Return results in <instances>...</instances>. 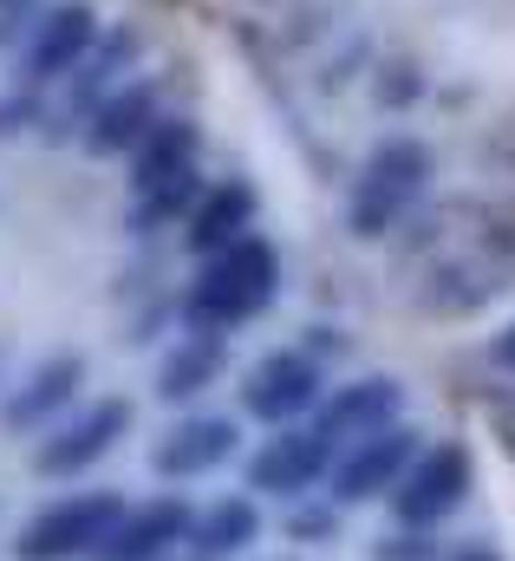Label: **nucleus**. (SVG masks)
<instances>
[{"mask_svg": "<svg viewBox=\"0 0 515 561\" xmlns=\"http://www.w3.org/2000/svg\"><path fill=\"white\" fill-rule=\"evenodd\" d=\"M281 294V249L267 236H242L216 255H203V275L183 294V320L190 333H229L242 320H255Z\"/></svg>", "mask_w": 515, "mask_h": 561, "instance_id": "1", "label": "nucleus"}, {"mask_svg": "<svg viewBox=\"0 0 515 561\" xmlns=\"http://www.w3.org/2000/svg\"><path fill=\"white\" fill-rule=\"evenodd\" d=\"M431 170H437L431 144L386 138L373 157H366V170H359V183H353V196H346V229H353L359 242L391 236V229H398V216H411V209L424 203Z\"/></svg>", "mask_w": 515, "mask_h": 561, "instance_id": "2", "label": "nucleus"}, {"mask_svg": "<svg viewBox=\"0 0 515 561\" xmlns=\"http://www.w3.org/2000/svg\"><path fill=\"white\" fill-rule=\"evenodd\" d=\"M125 516V496L112 490H85V496H59L46 503L20 542H13V561H79V556H99V542L112 536V523Z\"/></svg>", "mask_w": 515, "mask_h": 561, "instance_id": "3", "label": "nucleus"}, {"mask_svg": "<svg viewBox=\"0 0 515 561\" xmlns=\"http://www.w3.org/2000/svg\"><path fill=\"white\" fill-rule=\"evenodd\" d=\"M470 450L464 444H417V457L404 463V477L391 483V516H398V529H437L444 516H457L464 510V496H470Z\"/></svg>", "mask_w": 515, "mask_h": 561, "instance_id": "4", "label": "nucleus"}, {"mask_svg": "<svg viewBox=\"0 0 515 561\" xmlns=\"http://www.w3.org/2000/svg\"><path fill=\"white\" fill-rule=\"evenodd\" d=\"M125 431H130V399H92V405H79L72 419H53L39 431L33 470H39V477H79V470H92L99 457H112Z\"/></svg>", "mask_w": 515, "mask_h": 561, "instance_id": "5", "label": "nucleus"}, {"mask_svg": "<svg viewBox=\"0 0 515 561\" xmlns=\"http://www.w3.org/2000/svg\"><path fill=\"white\" fill-rule=\"evenodd\" d=\"M333 457H340V450H333L313 424H281L242 470H249V490H255V496H287V503H300V496L320 490V477L333 470Z\"/></svg>", "mask_w": 515, "mask_h": 561, "instance_id": "6", "label": "nucleus"}, {"mask_svg": "<svg viewBox=\"0 0 515 561\" xmlns=\"http://www.w3.org/2000/svg\"><path fill=\"white\" fill-rule=\"evenodd\" d=\"M320 392H327V366L313 353H300V346H281V353L255 359V373L242 386V405L261 424H294L320 405Z\"/></svg>", "mask_w": 515, "mask_h": 561, "instance_id": "7", "label": "nucleus"}, {"mask_svg": "<svg viewBox=\"0 0 515 561\" xmlns=\"http://www.w3.org/2000/svg\"><path fill=\"white\" fill-rule=\"evenodd\" d=\"M411 457H417V431H404V424H386V431H373V437L346 444V450L333 457V470H327L333 503H340V510H353V503L391 496V483L404 477V463H411Z\"/></svg>", "mask_w": 515, "mask_h": 561, "instance_id": "8", "label": "nucleus"}, {"mask_svg": "<svg viewBox=\"0 0 515 561\" xmlns=\"http://www.w3.org/2000/svg\"><path fill=\"white\" fill-rule=\"evenodd\" d=\"M92 39H99V13H92L85 0H59V7H46V13L33 20V33H26L20 85H53V79H66V72L85 59Z\"/></svg>", "mask_w": 515, "mask_h": 561, "instance_id": "9", "label": "nucleus"}, {"mask_svg": "<svg viewBox=\"0 0 515 561\" xmlns=\"http://www.w3.org/2000/svg\"><path fill=\"white\" fill-rule=\"evenodd\" d=\"M398 412H404V386L379 373V379H353V386L320 392V405H313V431H320L333 450H346V444H359V437H373V431L398 424Z\"/></svg>", "mask_w": 515, "mask_h": 561, "instance_id": "10", "label": "nucleus"}, {"mask_svg": "<svg viewBox=\"0 0 515 561\" xmlns=\"http://www.w3.org/2000/svg\"><path fill=\"white\" fill-rule=\"evenodd\" d=\"M190 503L183 496H157V503H137L112 523V536L99 542V561H170L190 542Z\"/></svg>", "mask_w": 515, "mask_h": 561, "instance_id": "11", "label": "nucleus"}, {"mask_svg": "<svg viewBox=\"0 0 515 561\" xmlns=\"http://www.w3.org/2000/svg\"><path fill=\"white\" fill-rule=\"evenodd\" d=\"M236 419H216V412H196V419H176L157 444H150V470L170 477V483H190V477H209L216 463L236 457Z\"/></svg>", "mask_w": 515, "mask_h": 561, "instance_id": "12", "label": "nucleus"}, {"mask_svg": "<svg viewBox=\"0 0 515 561\" xmlns=\"http://www.w3.org/2000/svg\"><path fill=\"white\" fill-rule=\"evenodd\" d=\"M79 379H85V359H79V353H53V359H39V366L7 392L0 424H7V431H46V424L79 399Z\"/></svg>", "mask_w": 515, "mask_h": 561, "instance_id": "13", "label": "nucleus"}, {"mask_svg": "<svg viewBox=\"0 0 515 561\" xmlns=\"http://www.w3.org/2000/svg\"><path fill=\"white\" fill-rule=\"evenodd\" d=\"M163 92H157V79H125L112 99H99L92 105V118H85V150L92 157H112V150H130V144L144 138L163 112Z\"/></svg>", "mask_w": 515, "mask_h": 561, "instance_id": "14", "label": "nucleus"}, {"mask_svg": "<svg viewBox=\"0 0 515 561\" xmlns=\"http://www.w3.org/2000/svg\"><path fill=\"white\" fill-rule=\"evenodd\" d=\"M242 236H255V190L242 176H222L209 196L190 203V249L196 255H216V249H229Z\"/></svg>", "mask_w": 515, "mask_h": 561, "instance_id": "15", "label": "nucleus"}, {"mask_svg": "<svg viewBox=\"0 0 515 561\" xmlns=\"http://www.w3.org/2000/svg\"><path fill=\"white\" fill-rule=\"evenodd\" d=\"M222 366H229L222 333H183V340L163 353V366H157V399L190 405V399H203V392L222 379Z\"/></svg>", "mask_w": 515, "mask_h": 561, "instance_id": "16", "label": "nucleus"}, {"mask_svg": "<svg viewBox=\"0 0 515 561\" xmlns=\"http://www.w3.org/2000/svg\"><path fill=\"white\" fill-rule=\"evenodd\" d=\"M255 542H261L255 496H216L209 510H196V516H190V549H196V561L249 556Z\"/></svg>", "mask_w": 515, "mask_h": 561, "instance_id": "17", "label": "nucleus"}, {"mask_svg": "<svg viewBox=\"0 0 515 561\" xmlns=\"http://www.w3.org/2000/svg\"><path fill=\"white\" fill-rule=\"evenodd\" d=\"M196 157H203V131L190 118H157L144 138L130 144V190L183 176V170H196Z\"/></svg>", "mask_w": 515, "mask_h": 561, "instance_id": "18", "label": "nucleus"}, {"mask_svg": "<svg viewBox=\"0 0 515 561\" xmlns=\"http://www.w3.org/2000/svg\"><path fill=\"white\" fill-rule=\"evenodd\" d=\"M130 59H137V33H130V26H118L105 46H99V39L85 46V59L66 72V85H72V112H79V118H92V105L112 99V92L125 85Z\"/></svg>", "mask_w": 515, "mask_h": 561, "instance_id": "19", "label": "nucleus"}, {"mask_svg": "<svg viewBox=\"0 0 515 561\" xmlns=\"http://www.w3.org/2000/svg\"><path fill=\"white\" fill-rule=\"evenodd\" d=\"M190 203H196V170L163 176V183H150V190H130V229L150 236V229H163L170 216H183Z\"/></svg>", "mask_w": 515, "mask_h": 561, "instance_id": "20", "label": "nucleus"}, {"mask_svg": "<svg viewBox=\"0 0 515 561\" xmlns=\"http://www.w3.org/2000/svg\"><path fill=\"white\" fill-rule=\"evenodd\" d=\"M287 536H294L300 549H327V542L340 536V510H320V503H307V510H294V516H287Z\"/></svg>", "mask_w": 515, "mask_h": 561, "instance_id": "21", "label": "nucleus"}, {"mask_svg": "<svg viewBox=\"0 0 515 561\" xmlns=\"http://www.w3.org/2000/svg\"><path fill=\"white\" fill-rule=\"evenodd\" d=\"M373 561H437L431 529H391L386 542H373Z\"/></svg>", "mask_w": 515, "mask_h": 561, "instance_id": "22", "label": "nucleus"}, {"mask_svg": "<svg viewBox=\"0 0 515 561\" xmlns=\"http://www.w3.org/2000/svg\"><path fill=\"white\" fill-rule=\"evenodd\" d=\"M26 118H33V99H26V92H13V99H0V138H13V131H20Z\"/></svg>", "mask_w": 515, "mask_h": 561, "instance_id": "23", "label": "nucleus"}, {"mask_svg": "<svg viewBox=\"0 0 515 561\" xmlns=\"http://www.w3.org/2000/svg\"><path fill=\"white\" fill-rule=\"evenodd\" d=\"M490 359H496L503 373H515V320L503 327V333H496V340H490Z\"/></svg>", "mask_w": 515, "mask_h": 561, "instance_id": "24", "label": "nucleus"}, {"mask_svg": "<svg viewBox=\"0 0 515 561\" xmlns=\"http://www.w3.org/2000/svg\"><path fill=\"white\" fill-rule=\"evenodd\" d=\"M450 561H503V556H496V549H483V542H470V549H457Z\"/></svg>", "mask_w": 515, "mask_h": 561, "instance_id": "25", "label": "nucleus"}, {"mask_svg": "<svg viewBox=\"0 0 515 561\" xmlns=\"http://www.w3.org/2000/svg\"><path fill=\"white\" fill-rule=\"evenodd\" d=\"M20 7H33V0H0V13H20Z\"/></svg>", "mask_w": 515, "mask_h": 561, "instance_id": "26", "label": "nucleus"}, {"mask_svg": "<svg viewBox=\"0 0 515 561\" xmlns=\"http://www.w3.org/2000/svg\"><path fill=\"white\" fill-rule=\"evenodd\" d=\"M267 561H294V556H267Z\"/></svg>", "mask_w": 515, "mask_h": 561, "instance_id": "27", "label": "nucleus"}, {"mask_svg": "<svg viewBox=\"0 0 515 561\" xmlns=\"http://www.w3.org/2000/svg\"><path fill=\"white\" fill-rule=\"evenodd\" d=\"M170 561H176V556H170Z\"/></svg>", "mask_w": 515, "mask_h": 561, "instance_id": "28", "label": "nucleus"}]
</instances>
